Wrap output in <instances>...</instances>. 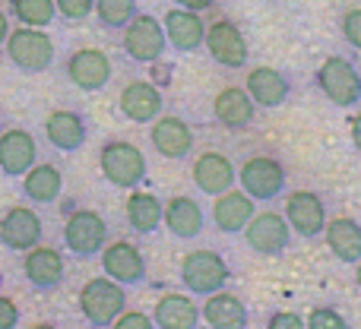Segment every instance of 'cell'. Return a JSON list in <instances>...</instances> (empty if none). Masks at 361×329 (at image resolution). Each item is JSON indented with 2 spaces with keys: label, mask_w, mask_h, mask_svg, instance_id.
<instances>
[{
  "label": "cell",
  "mask_w": 361,
  "mask_h": 329,
  "mask_svg": "<svg viewBox=\"0 0 361 329\" xmlns=\"http://www.w3.org/2000/svg\"><path fill=\"white\" fill-rule=\"evenodd\" d=\"M324 235L326 244H330L333 256H339L343 263H358L361 260V225L355 218H330L324 225Z\"/></svg>",
  "instance_id": "cell-24"
},
{
  "label": "cell",
  "mask_w": 361,
  "mask_h": 329,
  "mask_svg": "<svg viewBox=\"0 0 361 329\" xmlns=\"http://www.w3.org/2000/svg\"><path fill=\"white\" fill-rule=\"evenodd\" d=\"M343 35L349 44L361 48V10H349L343 16Z\"/></svg>",
  "instance_id": "cell-35"
},
{
  "label": "cell",
  "mask_w": 361,
  "mask_h": 329,
  "mask_svg": "<svg viewBox=\"0 0 361 329\" xmlns=\"http://www.w3.org/2000/svg\"><path fill=\"white\" fill-rule=\"evenodd\" d=\"M206 48H209L212 61H219L222 67H241L247 61V42L238 32V25L231 23H212L206 29Z\"/></svg>",
  "instance_id": "cell-14"
},
{
  "label": "cell",
  "mask_w": 361,
  "mask_h": 329,
  "mask_svg": "<svg viewBox=\"0 0 361 329\" xmlns=\"http://www.w3.org/2000/svg\"><path fill=\"white\" fill-rule=\"evenodd\" d=\"M105 237H108V228H105V218L92 209H80L67 218L63 225V244L70 247V254L76 256H92L105 247Z\"/></svg>",
  "instance_id": "cell-6"
},
{
  "label": "cell",
  "mask_w": 361,
  "mask_h": 329,
  "mask_svg": "<svg viewBox=\"0 0 361 329\" xmlns=\"http://www.w3.org/2000/svg\"><path fill=\"white\" fill-rule=\"evenodd\" d=\"M247 95L254 99V105L263 108H279L288 99V80L273 67H257L247 73Z\"/></svg>",
  "instance_id": "cell-22"
},
{
  "label": "cell",
  "mask_w": 361,
  "mask_h": 329,
  "mask_svg": "<svg viewBox=\"0 0 361 329\" xmlns=\"http://www.w3.org/2000/svg\"><path fill=\"white\" fill-rule=\"evenodd\" d=\"M193 184L203 193H209V197H219V193H225L235 184V165L222 152H203L193 162Z\"/></svg>",
  "instance_id": "cell-16"
},
{
  "label": "cell",
  "mask_w": 361,
  "mask_h": 329,
  "mask_svg": "<svg viewBox=\"0 0 361 329\" xmlns=\"http://www.w3.org/2000/svg\"><path fill=\"white\" fill-rule=\"evenodd\" d=\"M67 76L76 89L99 92V89L108 86V80H111V61H108V54L99 48H82L67 61Z\"/></svg>",
  "instance_id": "cell-9"
},
{
  "label": "cell",
  "mask_w": 361,
  "mask_h": 329,
  "mask_svg": "<svg viewBox=\"0 0 361 329\" xmlns=\"http://www.w3.org/2000/svg\"><path fill=\"white\" fill-rule=\"evenodd\" d=\"M311 329H345V320L339 311H330V307H317V311H311V317H307V323Z\"/></svg>",
  "instance_id": "cell-33"
},
{
  "label": "cell",
  "mask_w": 361,
  "mask_h": 329,
  "mask_svg": "<svg viewBox=\"0 0 361 329\" xmlns=\"http://www.w3.org/2000/svg\"><path fill=\"white\" fill-rule=\"evenodd\" d=\"M244 235L257 254H282L288 247V222L276 212H260V216L254 212L244 225Z\"/></svg>",
  "instance_id": "cell-10"
},
{
  "label": "cell",
  "mask_w": 361,
  "mask_h": 329,
  "mask_svg": "<svg viewBox=\"0 0 361 329\" xmlns=\"http://www.w3.org/2000/svg\"><path fill=\"white\" fill-rule=\"evenodd\" d=\"M102 269H105L114 282H121V285H137V282H143V275H146L143 254L127 241L102 247Z\"/></svg>",
  "instance_id": "cell-12"
},
{
  "label": "cell",
  "mask_w": 361,
  "mask_h": 329,
  "mask_svg": "<svg viewBox=\"0 0 361 329\" xmlns=\"http://www.w3.org/2000/svg\"><path fill=\"white\" fill-rule=\"evenodd\" d=\"M61 187H63V178L54 165H32L23 174V190L32 203H54L61 197Z\"/></svg>",
  "instance_id": "cell-29"
},
{
  "label": "cell",
  "mask_w": 361,
  "mask_h": 329,
  "mask_svg": "<svg viewBox=\"0 0 361 329\" xmlns=\"http://www.w3.org/2000/svg\"><path fill=\"white\" fill-rule=\"evenodd\" d=\"M162 203L152 193H130L127 197V222L137 235H152L162 225Z\"/></svg>",
  "instance_id": "cell-30"
},
{
  "label": "cell",
  "mask_w": 361,
  "mask_h": 329,
  "mask_svg": "<svg viewBox=\"0 0 361 329\" xmlns=\"http://www.w3.org/2000/svg\"><path fill=\"white\" fill-rule=\"evenodd\" d=\"M203 317H206V323L216 329H241L247 323V311L238 301V294L222 292V288L209 294V301L203 304Z\"/></svg>",
  "instance_id": "cell-25"
},
{
  "label": "cell",
  "mask_w": 361,
  "mask_h": 329,
  "mask_svg": "<svg viewBox=\"0 0 361 329\" xmlns=\"http://www.w3.org/2000/svg\"><path fill=\"white\" fill-rule=\"evenodd\" d=\"M286 216H288V225L298 231L301 237H317L326 225V209L320 203L317 193L311 190H298L288 197L286 203Z\"/></svg>",
  "instance_id": "cell-13"
},
{
  "label": "cell",
  "mask_w": 361,
  "mask_h": 329,
  "mask_svg": "<svg viewBox=\"0 0 361 329\" xmlns=\"http://www.w3.org/2000/svg\"><path fill=\"white\" fill-rule=\"evenodd\" d=\"M54 6L67 19H86L95 10V0H54Z\"/></svg>",
  "instance_id": "cell-34"
},
{
  "label": "cell",
  "mask_w": 361,
  "mask_h": 329,
  "mask_svg": "<svg viewBox=\"0 0 361 329\" xmlns=\"http://www.w3.org/2000/svg\"><path fill=\"white\" fill-rule=\"evenodd\" d=\"M6 35H10V25H6V16L0 13V44L6 42Z\"/></svg>",
  "instance_id": "cell-41"
},
{
  "label": "cell",
  "mask_w": 361,
  "mask_h": 329,
  "mask_svg": "<svg viewBox=\"0 0 361 329\" xmlns=\"http://www.w3.org/2000/svg\"><path fill=\"white\" fill-rule=\"evenodd\" d=\"M95 13L108 29H124L137 16V0H95Z\"/></svg>",
  "instance_id": "cell-32"
},
{
  "label": "cell",
  "mask_w": 361,
  "mask_h": 329,
  "mask_svg": "<svg viewBox=\"0 0 361 329\" xmlns=\"http://www.w3.org/2000/svg\"><path fill=\"white\" fill-rule=\"evenodd\" d=\"M317 82L326 92V99L339 108H352L361 99V76L345 57H326L317 73Z\"/></svg>",
  "instance_id": "cell-5"
},
{
  "label": "cell",
  "mask_w": 361,
  "mask_h": 329,
  "mask_svg": "<svg viewBox=\"0 0 361 329\" xmlns=\"http://www.w3.org/2000/svg\"><path fill=\"white\" fill-rule=\"evenodd\" d=\"M35 165V139L25 130L0 133V171L6 178H23Z\"/></svg>",
  "instance_id": "cell-15"
},
{
  "label": "cell",
  "mask_w": 361,
  "mask_h": 329,
  "mask_svg": "<svg viewBox=\"0 0 361 329\" xmlns=\"http://www.w3.org/2000/svg\"><path fill=\"white\" fill-rule=\"evenodd\" d=\"M165 38H169L178 51H193L203 44L206 25H203V19L197 16V10L175 6V10L165 13Z\"/></svg>",
  "instance_id": "cell-18"
},
{
  "label": "cell",
  "mask_w": 361,
  "mask_h": 329,
  "mask_svg": "<svg viewBox=\"0 0 361 329\" xmlns=\"http://www.w3.org/2000/svg\"><path fill=\"white\" fill-rule=\"evenodd\" d=\"M121 111L130 120H137V124H149L162 111V92L152 82H130L121 92Z\"/></svg>",
  "instance_id": "cell-20"
},
{
  "label": "cell",
  "mask_w": 361,
  "mask_h": 329,
  "mask_svg": "<svg viewBox=\"0 0 361 329\" xmlns=\"http://www.w3.org/2000/svg\"><path fill=\"white\" fill-rule=\"evenodd\" d=\"M54 0H13V13L19 16V23L32 29H44L54 19Z\"/></svg>",
  "instance_id": "cell-31"
},
{
  "label": "cell",
  "mask_w": 361,
  "mask_h": 329,
  "mask_svg": "<svg viewBox=\"0 0 361 329\" xmlns=\"http://www.w3.org/2000/svg\"><path fill=\"white\" fill-rule=\"evenodd\" d=\"M250 216H254V197H250V193H235L228 187L225 193L216 197L212 218H216V225L225 231V235H238V231H244V225L250 222Z\"/></svg>",
  "instance_id": "cell-19"
},
{
  "label": "cell",
  "mask_w": 361,
  "mask_h": 329,
  "mask_svg": "<svg viewBox=\"0 0 361 329\" xmlns=\"http://www.w3.org/2000/svg\"><path fill=\"white\" fill-rule=\"evenodd\" d=\"M200 320V311L187 294H165L156 304V314H152V323L162 329H193Z\"/></svg>",
  "instance_id": "cell-27"
},
{
  "label": "cell",
  "mask_w": 361,
  "mask_h": 329,
  "mask_svg": "<svg viewBox=\"0 0 361 329\" xmlns=\"http://www.w3.org/2000/svg\"><path fill=\"white\" fill-rule=\"evenodd\" d=\"M152 146L165 159H184L193 146V133L180 118H156V124H152Z\"/></svg>",
  "instance_id": "cell-23"
},
{
  "label": "cell",
  "mask_w": 361,
  "mask_h": 329,
  "mask_svg": "<svg viewBox=\"0 0 361 329\" xmlns=\"http://www.w3.org/2000/svg\"><path fill=\"white\" fill-rule=\"evenodd\" d=\"M352 143H355V149L361 152V114L352 118Z\"/></svg>",
  "instance_id": "cell-39"
},
{
  "label": "cell",
  "mask_w": 361,
  "mask_h": 329,
  "mask_svg": "<svg viewBox=\"0 0 361 329\" xmlns=\"http://www.w3.org/2000/svg\"><path fill=\"white\" fill-rule=\"evenodd\" d=\"M25 279L29 285H35L38 292H51L63 282V260L54 247H29V256H25Z\"/></svg>",
  "instance_id": "cell-17"
},
{
  "label": "cell",
  "mask_w": 361,
  "mask_h": 329,
  "mask_svg": "<svg viewBox=\"0 0 361 329\" xmlns=\"http://www.w3.org/2000/svg\"><path fill=\"white\" fill-rule=\"evenodd\" d=\"M301 326H305V320H298L295 314H286V311L269 320V329H301Z\"/></svg>",
  "instance_id": "cell-38"
},
{
  "label": "cell",
  "mask_w": 361,
  "mask_h": 329,
  "mask_svg": "<svg viewBox=\"0 0 361 329\" xmlns=\"http://www.w3.org/2000/svg\"><path fill=\"white\" fill-rule=\"evenodd\" d=\"M6 54L16 63L23 73H42V70L51 67L54 61V44L44 35L42 29H32V25H23L13 35H6Z\"/></svg>",
  "instance_id": "cell-2"
},
{
  "label": "cell",
  "mask_w": 361,
  "mask_h": 329,
  "mask_svg": "<svg viewBox=\"0 0 361 329\" xmlns=\"http://www.w3.org/2000/svg\"><path fill=\"white\" fill-rule=\"evenodd\" d=\"M216 118L222 120L225 127H247L250 118H254V99L247 95V89H222L216 95Z\"/></svg>",
  "instance_id": "cell-28"
},
{
  "label": "cell",
  "mask_w": 361,
  "mask_h": 329,
  "mask_svg": "<svg viewBox=\"0 0 361 329\" xmlns=\"http://www.w3.org/2000/svg\"><path fill=\"white\" fill-rule=\"evenodd\" d=\"M124 288L111 275L108 279H89L80 292V311L92 326H111L114 317L124 311Z\"/></svg>",
  "instance_id": "cell-1"
},
{
  "label": "cell",
  "mask_w": 361,
  "mask_h": 329,
  "mask_svg": "<svg viewBox=\"0 0 361 329\" xmlns=\"http://www.w3.org/2000/svg\"><path fill=\"white\" fill-rule=\"evenodd\" d=\"M44 133L48 143L61 152H76L86 143V124L76 111H51L44 120Z\"/></svg>",
  "instance_id": "cell-21"
},
{
  "label": "cell",
  "mask_w": 361,
  "mask_h": 329,
  "mask_svg": "<svg viewBox=\"0 0 361 329\" xmlns=\"http://www.w3.org/2000/svg\"><path fill=\"white\" fill-rule=\"evenodd\" d=\"M16 323H19V307L0 294V329H13Z\"/></svg>",
  "instance_id": "cell-37"
},
{
  "label": "cell",
  "mask_w": 361,
  "mask_h": 329,
  "mask_svg": "<svg viewBox=\"0 0 361 329\" xmlns=\"http://www.w3.org/2000/svg\"><path fill=\"white\" fill-rule=\"evenodd\" d=\"M99 165H102V174H105L114 187H124V190H133V187L146 178L143 152H140L133 143H121V139L102 146Z\"/></svg>",
  "instance_id": "cell-3"
},
{
  "label": "cell",
  "mask_w": 361,
  "mask_h": 329,
  "mask_svg": "<svg viewBox=\"0 0 361 329\" xmlns=\"http://www.w3.org/2000/svg\"><path fill=\"white\" fill-rule=\"evenodd\" d=\"M124 51L133 57V61H140V63H152V61H159L162 57V51H165V29H162V23L159 19H152V16H133L130 23L124 25Z\"/></svg>",
  "instance_id": "cell-7"
},
{
  "label": "cell",
  "mask_w": 361,
  "mask_h": 329,
  "mask_svg": "<svg viewBox=\"0 0 361 329\" xmlns=\"http://www.w3.org/2000/svg\"><path fill=\"white\" fill-rule=\"evenodd\" d=\"M241 187L254 199H273L286 187V168L276 162V159L254 156L241 165Z\"/></svg>",
  "instance_id": "cell-8"
},
{
  "label": "cell",
  "mask_w": 361,
  "mask_h": 329,
  "mask_svg": "<svg viewBox=\"0 0 361 329\" xmlns=\"http://www.w3.org/2000/svg\"><path fill=\"white\" fill-rule=\"evenodd\" d=\"M355 282H358V288H361V260H358V269H355Z\"/></svg>",
  "instance_id": "cell-42"
},
{
  "label": "cell",
  "mask_w": 361,
  "mask_h": 329,
  "mask_svg": "<svg viewBox=\"0 0 361 329\" xmlns=\"http://www.w3.org/2000/svg\"><path fill=\"white\" fill-rule=\"evenodd\" d=\"M0 282H4V273H0Z\"/></svg>",
  "instance_id": "cell-43"
},
{
  "label": "cell",
  "mask_w": 361,
  "mask_h": 329,
  "mask_svg": "<svg viewBox=\"0 0 361 329\" xmlns=\"http://www.w3.org/2000/svg\"><path fill=\"white\" fill-rule=\"evenodd\" d=\"M178 6H187V10H206V6H212V0H178Z\"/></svg>",
  "instance_id": "cell-40"
},
{
  "label": "cell",
  "mask_w": 361,
  "mask_h": 329,
  "mask_svg": "<svg viewBox=\"0 0 361 329\" xmlns=\"http://www.w3.org/2000/svg\"><path fill=\"white\" fill-rule=\"evenodd\" d=\"M162 218L175 237H197L200 231H203V222H206L200 203L190 197H175L169 206H165Z\"/></svg>",
  "instance_id": "cell-26"
},
{
  "label": "cell",
  "mask_w": 361,
  "mask_h": 329,
  "mask_svg": "<svg viewBox=\"0 0 361 329\" xmlns=\"http://www.w3.org/2000/svg\"><path fill=\"white\" fill-rule=\"evenodd\" d=\"M180 279H184L187 292L193 294H212L219 288H225L228 282V266L219 254L212 250H193V254L184 256L180 263Z\"/></svg>",
  "instance_id": "cell-4"
},
{
  "label": "cell",
  "mask_w": 361,
  "mask_h": 329,
  "mask_svg": "<svg viewBox=\"0 0 361 329\" xmlns=\"http://www.w3.org/2000/svg\"><path fill=\"white\" fill-rule=\"evenodd\" d=\"M114 326L118 329H149L152 320L146 317V314H124L121 311L118 317H114Z\"/></svg>",
  "instance_id": "cell-36"
},
{
  "label": "cell",
  "mask_w": 361,
  "mask_h": 329,
  "mask_svg": "<svg viewBox=\"0 0 361 329\" xmlns=\"http://www.w3.org/2000/svg\"><path fill=\"white\" fill-rule=\"evenodd\" d=\"M42 241V218L25 206H13L0 218V244L10 250H29Z\"/></svg>",
  "instance_id": "cell-11"
}]
</instances>
